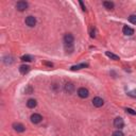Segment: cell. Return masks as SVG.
Here are the masks:
<instances>
[{
    "instance_id": "cell-1",
    "label": "cell",
    "mask_w": 136,
    "mask_h": 136,
    "mask_svg": "<svg viewBox=\"0 0 136 136\" xmlns=\"http://www.w3.org/2000/svg\"><path fill=\"white\" fill-rule=\"evenodd\" d=\"M73 41H74V37L72 34L68 33L64 36V44H65L66 49H68V47H70L72 49V45H73Z\"/></svg>"
},
{
    "instance_id": "cell-2",
    "label": "cell",
    "mask_w": 136,
    "mask_h": 136,
    "mask_svg": "<svg viewBox=\"0 0 136 136\" xmlns=\"http://www.w3.org/2000/svg\"><path fill=\"white\" fill-rule=\"evenodd\" d=\"M114 127L117 128L118 130H121L122 128L124 127L123 119L120 118V117H117V118H115V120H114Z\"/></svg>"
},
{
    "instance_id": "cell-3",
    "label": "cell",
    "mask_w": 136,
    "mask_h": 136,
    "mask_svg": "<svg viewBox=\"0 0 136 136\" xmlns=\"http://www.w3.org/2000/svg\"><path fill=\"white\" fill-rule=\"evenodd\" d=\"M26 25L28 27H34L36 25V18L34 17V16H28V17L26 18Z\"/></svg>"
},
{
    "instance_id": "cell-4",
    "label": "cell",
    "mask_w": 136,
    "mask_h": 136,
    "mask_svg": "<svg viewBox=\"0 0 136 136\" xmlns=\"http://www.w3.org/2000/svg\"><path fill=\"white\" fill-rule=\"evenodd\" d=\"M16 9L18 11H20V12L26 11L28 9V3H27L26 1H18L17 3H16Z\"/></svg>"
},
{
    "instance_id": "cell-5",
    "label": "cell",
    "mask_w": 136,
    "mask_h": 136,
    "mask_svg": "<svg viewBox=\"0 0 136 136\" xmlns=\"http://www.w3.org/2000/svg\"><path fill=\"white\" fill-rule=\"evenodd\" d=\"M78 95H79L80 98H83V99H85V98L88 97L89 93H88V90L85 88V87H81V88L78 89Z\"/></svg>"
},
{
    "instance_id": "cell-6",
    "label": "cell",
    "mask_w": 136,
    "mask_h": 136,
    "mask_svg": "<svg viewBox=\"0 0 136 136\" xmlns=\"http://www.w3.org/2000/svg\"><path fill=\"white\" fill-rule=\"evenodd\" d=\"M93 104H94V106H96V107H101V106L104 104V101L101 99L100 97H96L93 99Z\"/></svg>"
},
{
    "instance_id": "cell-7",
    "label": "cell",
    "mask_w": 136,
    "mask_h": 136,
    "mask_svg": "<svg viewBox=\"0 0 136 136\" xmlns=\"http://www.w3.org/2000/svg\"><path fill=\"white\" fill-rule=\"evenodd\" d=\"M43 119V117L39 115V114H33V115L31 116V121L32 123H38V122H41Z\"/></svg>"
},
{
    "instance_id": "cell-8",
    "label": "cell",
    "mask_w": 136,
    "mask_h": 136,
    "mask_svg": "<svg viewBox=\"0 0 136 136\" xmlns=\"http://www.w3.org/2000/svg\"><path fill=\"white\" fill-rule=\"evenodd\" d=\"M122 32H123V34H126V35H129L131 36L134 34V30H133L132 28H130L129 26H124L123 29H122Z\"/></svg>"
},
{
    "instance_id": "cell-9",
    "label": "cell",
    "mask_w": 136,
    "mask_h": 136,
    "mask_svg": "<svg viewBox=\"0 0 136 136\" xmlns=\"http://www.w3.org/2000/svg\"><path fill=\"white\" fill-rule=\"evenodd\" d=\"M13 128H14V130L15 131H17V132H23L26 130V128L23 124H21V123H14L13 124Z\"/></svg>"
},
{
    "instance_id": "cell-10",
    "label": "cell",
    "mask_w": 136,
    "mask_h": 136,
    "mask_svg": "<svg viewBox=\"0 0 136 136\" xmlns=\"http://www.w3.org/2000/svg\"><path fill=\"white\" fill-rule=\"evenodd\" d=\"M19 71H20V73L26 74V73H28L29 71H30V67H29L28 65H21L19 67Z\"/></svg>"
},
{
    "instance_id": "cell-11",
    "label": "cell",
    "mask_w": 136,
    "mask_h": 136,
    "mask_svg": "<svg viewBox=\"0 0 136 136\" xmlns=\"http://www.w3.org/2000/svg\"><path fill=\"white\" fill-rule=\"evenodd\" d=\"M36 104H37V102L35 99H29L28 102H27V106H28L29 108H34L36 106Z\"/></svg>"
},
{
    "instance_id": "cell-12",
    "label": "cell",
    "mask_w": 136,
    "mask_h": 136,
    "mask_svg": "<svg viewBox=\"0 0 136 136\" xmlns=\"http://www.w3.org/2000/svg\"><path fill=\"white\" fill-rule=\"evenodd\" d=\"M65 90L68 93V94H71V93H73L74 90V85L71 84V83H67L65 85Z\"/></svg>"
},
{
    "instance_id": "cell-13",
    "label": "cell",
    "mask_w": 136,
    "mask_h": 136,
    "mask_svg": "<svg viewBox=\"0 0 136 136\" xmlns=\"http://www.w3.org/2000/svg\"><path fill=\"white\" fill-rule=\"evenodd\" d=\"M87 64L86 63H82V64H79V65H74L71 67V70H79V69H82V68H86L87 67Z\"/></svg>"
},
{
    "instance_id": "cell-14",
    "label": "cell",
    "mask_w": 136,
    "mask_h": 136,
    "mask_svg": "<svg viewBox=\"0 0 136 136\" xmlns=\"http://www.w3.org/2000/svg\"><path fill=\"white\" fill-rule=\"evenodd\" d=\"M103 5H104V7L107 10H113L114 9V3L112 1H104L103 2Z\"/></svg>"
},
{
    "instance_id": "cell-15",
    "label": "cell",
    "mask_w": 136,
    "mask_h": 136,
    "mask_svg": "<svg viewBox=\"0 0 136 136\" xmlns=\"http://www.w3.org/2000/svg\"><path fill=\"white\" fill-rule=\"evenodd\" d=\"M105 54H106V57H108L110 58H112V60H114V61H118V60H119V57H118V55L114 54V53H112V52L106 51Z\"/></svg>"
},
{
    "instance_id": "cell-16",
    "label": "cell",
    "mask_w": 136,
    "mask_h": 136,
    "mask_svg": "<svg viewBox=\"0 0 136 136\" xmlns=\"http://www.w3.org/2000/svg\"><path fill=\"white\" fill-rule=\"evenodd\" d=\"M32 60H33V57L29 54H26V55H22V57H21V61H22V62H31Z\"/></svg>"
},
{
    "instance_id": "cell-17",
    "label": "cell",
    "mask_w": 136,
    "mask_h": 136,
    "mask_svg": "<svg viewBox=\"0 0 136 136\" xmlns=\"http://www.w3.org/2000/svg\"><path fill=\"white\" fill-rule=\"evenodd\" d=\"M129 21L133 25H136V15H131L129 16Z\"/></svg>"
},
{
    "instance_id": "cell-18",
    "label": "cell",
    "mask_w": 136,
    "mask_h": 136,
    "mask_svg": "<svg viewBox=\"0 0 136 136\" xmlns=\"http://www.w3.org/2000/svg\"><path fill=\"white\" fill-rule=\"evenodd\" d=\"M126 112L128 114H131V115H133V116H135L136 115V112L133 110V108H130V107H127L126 108Z\"/></svg>"
},
{
    "instance_id": "cell-19",
    "label": "cell",
    "mask_w": 136,
    "mask_h": 136,
    "mask_svg": "<svg viewBox=\"0 0 136 136\" xmlns=\"http://www.w3.org/2000/svg\"><path fill=\"white\" fill-rule=\"evenodd\" d=\"M113 136H124V135H123V133H122L120 130H118V131H115L113 133Z\"/></svg>"
},
{
    "instance_id": "cell-20",
    "label": "cell",
    "mask_w": 136,
    "mask_h": 136,
    "mask_svg": "<svg viewBox=\"0 0 136 136\" xmlns=\"http://www.w3.org/2000/svg\"><path fill=\"white\" fill-rule=\"evenodd\" d=\"M90 36H92V37H96V30H95L94 27L90 29Z\"/></svg>"
},
{
    "instance_id": "cell-21",
    "label": "cell",
    "mask_w": 136,
    "mask_h": 136,
    "mask_svg": "<svg viewBox=\"0 0 136 136\" xmlns=\"http://www.w3.org/2000/svg\"><path fill=\"white\" fill-rule=\"evenodd\" d=\"M80 5H81V7H82V10H83V11L86 10V7H85V5H84V3H83V1H80Z\"/></svg>"
},
{
    "instance_id": "cell-22",
    "label": "cell",
    "mask_w": 136,
    "mask_h": 136,
    "mask_svg": "<svg viewBox=\"0 0 136 136\" xmlns=\"http://www.w3.org/2000/svg\"><path fill=\"white\" fill-rule=\"evenodd\" d=\"M129 96H132V97H136V92L134 90V92H131V93H129V94H128Z\"/></svg>"
}]
</instances>
